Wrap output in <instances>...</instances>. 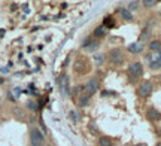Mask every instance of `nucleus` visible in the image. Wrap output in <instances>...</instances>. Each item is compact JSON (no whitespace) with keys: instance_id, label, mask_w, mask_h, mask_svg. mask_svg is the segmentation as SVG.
I'll return each mask as SVG.
<instances>
[{"instance_id":"12","label":"nucleus","mask_w":161,"mask_h":146,"mask_svg":"<svg viewBox=\"0 0 161 146\" xmlns=\"http://www.w3.org/2000/svg\"><path fill=\"white\" fill-rule=\"evenodd\" d=\"M90 102H91V97L84 93L82 95H79V98H78V106H79V107H85V106L90 104Z\"/></svg>"},{"instance_id":"1","label":"nucleus","mask_w":161,"mask_h":146,"mask_svg":"<svg viewBox=\"0 0 161 146\" xmlns=\"http://www.w3.org/2000/svg\"><path fill=\"white\" fill-rule=\"evenodd\" d=\"M127 73H128V76L131 77L133 81H134V79H139V77H142V76H143V64H142V63H139V61L131 63V64L128 66Z\"/></svg>"},{"instance_id":"8","label":"nucleus","mask_w":161,"mask_h":146,"mask_svg":"<svg viewBox=\"0 0 161 146\" xmlns=\"http://www.w3.org/2000/svg\"><path fill=\"white\" fill-rule=\"evenodd\" d=\"M99 45L100 43L97 42V40H91V39H85L84 43H82V46H84L87 51H95L99 48Z\"/></svg>"},{"instance_id":"18","label":"nucleus","mask_w":161,"mask_h":146,"mask_svg":"<svg viewBox=\"0 0 161 146\" xmlns=\"http://www.w3.org/2000/svg\"><path fill=\"white\" fill-rule=\"evenodd\" d=\"M88 128H90V131H93L94 134H99V128H97V125H95L94 121H91V122L88 124Z\"/></svg>"},{"instance_id":"13","label":"nucleus","mask_w":161,"mask_h":146,"mask_svg":"<svg viewBox=\"0 0 161 146\" xmlns=\"http://www.w3.org/2000/svg\"><path fill=\"white\" fill-rule=\"evenodd\" d=\"M118 12L122 15V18H124V19H127V21H133V15H131V12H130L127 8H119Z\"/></svg>"},{"instance_id":"4","label":"nucleus","mask_w":161,"mask_h":146,"mask_svg":"<svg viewBox=\"0 0 161 146\" xmlns=\"http://www.w3.org/2000/svg\"><path fill=\"white\" fill-rule=\"evenodd\" d=\"M152 90H154L152 84H151L149 81H143V82L139 85V88H137V94H139V97L146 98V97H149V95L152 94Z\"/></svg>"},{"instance_id":"14","label":"nucleus","mask_w":161,"mask_h":146,"mask_svg":"<svg viewBox=\"0 0 161 146\" xmlns=\"http://www.w3.org/2000/svg\"><path fill=\"white\" fill-rule=\"evenodd\" d=\"M99 146H113V140L110 137L102 136V137L99 139Z\"/></svg>"},{"instance_id":"24","label":"nucleus","mask_w":161,"mask_h":146,"mask_svg":"<svg viewBox=\"0 0 161 146\" xmlns=\"http://www.w3.org/2000/svg\"><path fill=\"white\" fill-rule=\"evenodd\" d=\"M115 93H108V91H103L102 93V95H113Z\"/></svg>"},{"instance_id":"23","label":"nucleus","mask_w":161,"mask_h":146,"mask_svg":"<svg viewBox=\"0 0 161 146\" xmlns=\"http://www.w3.org/2000/svg\"><path fill=\"white\" fill-rule=\"evenodd\" d=\"M155 60H157L161 64V51H158V55H157V58H155Z\"/></svg>"},{"instance_id":"28","label":"nucleus","mask_w":161,"mask_h":146,"mask_svg":"<svg viewBox=\"0 0 161 146\" xmlns=\"http://www.w3.org/2000/svg\"><path fill=\"white\" fill-rule=\"evenodd\" d=\"M157 146H161V143H158V145H157Z\"/></svg>"},{"instance_id":"19","label":"nucleus","mask_w":161,"mask_h":146,"mask_svg":"<svg viewBox=\"0 0 161 146\" xmlns=\"http://www.w3.org/2000/svg\"><path fill=\"white\" fill-rule=\"evenodd\" d=\"M139 8V2H130L127 5V9L131 12V10H134V9H137Z\"/></svg>"},{"instance_id":"26","label":"nucleus","mask_w":161,"mask_h":146,"mask_svg":"<svg viewBox=\"0 0 161 146\" xmlns=\"http://www.w3.org/2000/svg\"><path fill=\"white\" fill-rule=\"evenodd\" d=\"M2 84H3V77H0V85H2Z\"/></svg>"},{"instance_id":"3","label":"nucleus","mask_w":161,"mask_h":146,"mask_svg":"<svg viewBox=\"0 0 161 146\" xmlns=\"http://www.w3.org/2000/svg\"><path fill=\"white\" fill-rule=\"evenodd\" d=\"M99 86H100V84H99V79L97 77H91L87 84L84 85V91H85V94L87 95H91L95 94L97 91H99Z\"/></svg>"},{"instance_id":"22","label":"nucleus","mask_w":161,"mask_h":146,"mask_svg":"<svg viewBox=\"0 0 161 146\" xmlns=\"http://www.w3.org/2000/svg\"><path fill=\"white\" fill-rule=\"evenodd\" d=\"M14 112L17 113V115L19 116V118H23V109H14Z\"/></svg>"},{"instance_id":"20","label":"nucleus","mask_w":161,"mask_h":146,"mask_svg":"<svg viewBox=\"0 0 161 146\" xmlns=\"http://www.w3.org/2000/svg\"><path fill=\"white\" fill-rule=\"evenodd\" d=\"M27 107H28L30 111H37V103H36V102H28V103H27Z\"/></svg>"},{"instance_id":"27","label":"nucleus","mask_w":161,"mask_h":146,"mask_svg":"<svg viewBox=\"0 0 161 146\" xmlns=\"http://www.w3.org/2000/svg\"><path fill=\"white\" fill-rule=\"evenodd\" d=\"M160 137H161V128H160Z\"/></svg>"},{"instance_id":"25","label":"nucleus","mask_w":161,"mask_h":146,"mask_svg":"<svg viewBox=\"0 0 161 146\" xmlns=\"http://www.w3.org/2000/svg\"><path fill=\"white\" fill-rule=\"evenodd\" d=\"M18 9V5H12V6H11V10H17Z\"/></svg>"},{"instance_id":"10","label":"nucleus","mask_w":161,"mask_h":146,"mask_svg":"<svg viewBox=\"0 0 161 146\" xmlns=\"http://www.w3.org/2000/svg\"><path fill=\"white\" fill-rule=\"evenodd\" d=\"M146 113H148V118L151 121H160L161 119V112L157 111L155 107H149Z\"/></svg>"},{"instance_id":"6","label":"nucleus","mask_w":161,"mask_h":146,"mask_svg":"<svg viewBox=\"0 0 161 146\" xmlns=\"http://www.w3.org/2000/svg\"><path fill=\"white\" fill-rule=\"evenodd\" d=\"M58 85L61 88V93L63 95H69L70 94V90H69V76L67 75H61L58 79Z\"/></svg>"},{"instance_id":"7","label":"nucleus","mask_w":161,"mask_h":146,"mask_svg":"<svg viewBox=\"0 0 161 146\" xmlns=\"http://www.w3.org/2000/svg\"><path fill=\"white\" fill-rule=\"evenodd\" d=\"M127 49H128V52H131V54H140V52H143L145 46H143V43L134 42V43H130L127 46Z\"/></svg>"},{"instance_id":"11","label":"nucleus","mask_w":161,"mask_h":146,"mask_svg":"<svg viewBox=\"0 0 161 146\" xmlns=\"http://www.w3.org/2000/svg\"><path fill=\"white\" fill-rule=\"evenodd\" d=\"M106 35H108V27L99 26V27H95V28H94V37L100 39V37H104Z\"/></svg>"},{"instance_id":"2","label":"nucleus","mask_w":161,"mask_h":146,"mask_svg":"<svg viewBox=\"0 0 161 146\" xmlns=\"http://www.w3.org/2000/svg\"><path fill=\"white\" fill-rule=\"evenodd\" d=\"M30 143H32V146H43V143H45L43 133L36 127L30 130Z\"/></svg>"},{"instance_id":"21","label":"nucleus","mask_w":161,"mask_h":146,"mask_svg":"<svg viewBox=\"0 0 161 146\" xmlns=\"http://www.w3.org/2000/svg\"><path fill=\"white\" fill-rule=\"evenodd\" d=\"M70 118L75 121V122H78V121H79V118H78V115H76V112H75V111L70 112Z\"/></svg>"},{"instance_id":"5","label":"nucleus","mask_w":161,"mask_h":146,"mask_svg":"<svg viewBox=\"0 0 161 146\" xmlns=\"http://www.w3.org/2000/svg\"><path fill=\"white\" fill-rule=\"evenodd\" d=\"M109 60L113 64H122L124 60H125V55L122 54V51L119 48H113V49L109 51Z\"/></svg>"},{"instance_id":"9","label":"nucleus","mask_w":161,"mask_h":146,"mask_svg":"<svg viewBox=\"0 0 161 146\" xmlns=\"http://www.w3.org/2000/svg\"><path fill=\"white\" fill-rule=\"evenodd\" d=\"M151 36H152V31L151 28H143L142 33L139 36V42L143 43V42H151Z\"/></svg>"},{"instance_id":"17","label":"nucleus","mask_w":161,"mask_h":146,"mask_svg":"<svg viewBox=\"0 0 161 146\" xmlns=\"http://www.w3.org/2000/svg\"><path fill=\"white\" fill-rule=\"evenodd\" d=\"M142 5H143L145 8H152V6L157 5V0H143Z\"/></svg>"},{"instance_id":"15","label":"nucleus","mask_w":161,"mask_h":146,"mask_svg":"<svg viewBox=\"0 0 161 146\" xmlns=\"http://www.w3.org/2000/svg\"><path fill=\"white\" fill-rule=\"evenodd\" d=\"M149 49L154 52L161 51V40H151L149 42Z\"/></svg>"},{"instance_id":"16","label":"nucleus","mask_w":161,"mask_h":146,"mask_svg":"<svg viewBox=\"0 0 161 146\" xmlns=\"http://www.w3.org/2000/svg\"><path fill=\"white\" fill-rule=\"evenodd\" d=\"M94 63H95V66H102L104 60H106V55L104 54H94Z\"/></svg>"}]
</instances>
